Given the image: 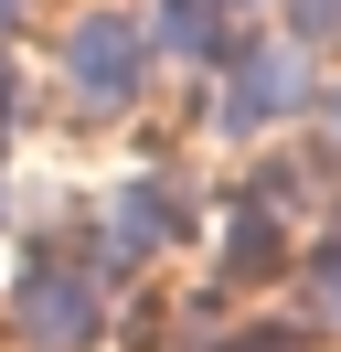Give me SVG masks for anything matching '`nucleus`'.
Here are the masks:
<instances>
[{
	"mask_svg": "<svg viewBox=\"0 0 341 352\" xmlns=\"http://www.w3.org/2000/svg\"><path fill=\"white\" fill-rule=\"evenodd\" d=\"M298 32H341V0H298Z\"/></svg>",
	"mask_w": 341,
	"mask_h": 352,
	"instance_id": "nucleus-1",
	"label": "nucleus"
}]
</instances>
